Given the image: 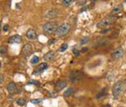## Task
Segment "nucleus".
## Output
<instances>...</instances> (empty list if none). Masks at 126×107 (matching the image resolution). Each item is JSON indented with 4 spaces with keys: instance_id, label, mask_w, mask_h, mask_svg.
I'll list each match as a JSON object with an SVG mask.
<instances>
[{
    "instance_id": "1",
    "label": "nucleus",
    "mask_w": 126,
    "mask_h": 107,
    "mask_svg": "<svg viewBox=\"0 0 126 107\" xmlns=\"http://www.w3.org/2000/svg\"><path fill=\"white\" fill-rule=\"evenodd\" d=\"M116 20H117L116 16L109 15V16H108V17H105L104 19H103L101 21H99L98 23L97 24V26L101 29L108 28V27H109V26H111L112 24H114L115 22H116Z\"/></svg>"
},
{
    "instance_id": "2",
    "label": "nucleus",
    "mask_w": 126,
    "mask_h": 107,
    "mask_svg": "<svg viewBox=\"0 0 126 107\" xmlns=\"http://www.w3.org/2000/svg\"><path fill=\"white\" fill-rule=\"evenodd\" d=\"M125 84L123 81H118L116 82L113 86V88H112V94H113V96L115 99L119 98V96L121 95V94L123 93V91L125 90Z\"/></svg>"
},
{
    "instance_id": "3",
    "label": "nucleus",
    "mask_w": 126,
    "mask_h": 107,
    "mask_svg": "<svg viewBox=\"0 0 126 107\" xmlns=\"http://www.w3.org/2000/svg\"><path fill=\"white\" fill-rule=\"evenodd\" d=\"M57 28H58V24L56 21H49L43 25L44 32L47 35H51L53 33H56Z\"/></svg>"
},
{
    "instance_id": "4",
    "label": "nucleus",
    "mask_w": 126,
    "mask_h": 107,
    "mask_svg": "<svg viewBox=\"0 0 126 107\" xmlns=\"http://www.w3.org/2000/svg\"><path fill=\"white\" fill-rule=\"evenodd\" d=\"M71 30V24L67 23H64L58 26L57 30L56 31V35L58 37H63V36H66Z\"/></svg>"
},
{
    "instance_id": "5",
    "label": "nucleus",
    "mask_w": 126,
    "mask_h": 107,
    "mask_svg": "<svg viewBox=\"0 0 126 107\" xmlns=\"http://www.w3.org/2000/svg\"><path fill=\"white\" fill-rule=\"evenodd\" d=\"M82 78V73L80 71H72L70 73V81L72 83H78Z\"/></svg>"
},
{
    "instance_id": "6",
    "label": "nucleus",
    "mask_w": 126,
    "mask_h": 107,
    "mask_svg": "<svg viewBox=\"0 0 126 107\" xmlns=\"http://www.w3.org/2000/svg\"><path fill=\"white\" fill-rule=\"evenodd\" d=\"M124 53H125V51H124L123 47L122 46H119L112 53L111 55V57L113 60H119V58H121L123 57Z\"/></svg>"
},
{
    "instance_id": "7",
    "label": "nucleus",
    "mask_w": 126,
    "mask_h": 107,
    "mask_svg": "<svg viewBox=\"0 0 126 107\" xmlns=\"http://www.w3.org/2000/svg\"><path fill=\"white\" fill-rule=\"evenodd\" d=\"M7 90L10 94H15L18 91V86L17 84L14 82H11L7 85Z\"/></svg>"
},
{
    "instance_id": "8",
    "label": "nucleus",
    "mask_w": 126,
    "mask_h": 107,
    "mask_svg": "<svg viewBox=\"0 0 126 107\" xmlns=\"http://www.w3.org/2000/svg\"><path fill=\"white\" fill-rule=\"evenodd\" d=\"M32 51H33V47L29 43L25 44L23 48H22V53H23V55H24V56H29V55L32 53Z\"/></svg>"
},
{
    "instance_id": "9",
    "label": "nucleus",
    "mask_w": 126,
    "mask_h": 107,
    "mask_svg": "<svg viewBox=\"0 0 126 107\" xmlns=\"http://www.w3.org/2000/svg\"><path fill=\"white\" fill-rule=\"evenodd\" d=\"M123 9H124V8H123V5H122V4L117 5L116 7H114L113 9V10H112L110 15H112V16H116L117 14H119L120 13H122Z\"/></svg>"
},
{
    "instance_id": "10",
    "label": "nucleus",
    "mask_w": 126,
    "mask_h": 107,
    "mask_svg": "<svg viewBox=\"0 0 126 107\" xmlns=\"http://www.w3.org/2000/svg\"><path fill=\"white\" fill-rule=\"evenodd\" d=\"M26 36L30 40H34V39H36V37H37V35H36L35 30H33V29H30L26 32Z\"/></svg>"
},
{
    "instance_id": "11",
    "label": "nucleus",
    "mask_w": 126,
    "mask_h": 107,
    "mask_svg": "<svg viewBox=\"0 0 126 107\" xmlns=\"http://www.w3.org/2000/svg\"><path fill=\"white\" fill-rule=\"evenodd\" d=\"M21 42H22V38L19 35H14V36H10L9 38V43H20Z\"/></svg>"
},
{
    "instance_id": "12",
    "label": "nucleus",
    "mask_w": 126,
    "mask_h": 107,
    "mask_svg": "<svg viewBox=\"0 0 126 107\" xmlns=\"http://www.w3.org/2000/svg\"><path fill=\"white\" fill-rule=\"evenodd\" d=\"M55 56H56V54H55L54 51H49V52L46 53V54L44 56V60L46 61V62L53 61L54 58H55Z\"/></svg>"
},
{
    "instance_id": "13",
    "label": "nucleus",
    "mask_w": 126,
    "mask_h": 107,
    "mask_svg": "<svg viewBox=\"0 0 126 107\" xmlns=\"http://www.w3.org/2000/svg\"><path fill=\"white\" fill-rule=\"evenodd\" d=\"M58 15H59V10L56 9H50L47 14H46V16L47 18H50V19H52V18H55Z\"/></svg>"
},
{
    "instance_id": "14",
    "label": "nucleus",
    "mask_w": 126,
    "mask_h": 107,
    "mask_svg": "<svg viewBox=\"0 0 126 107\" xmlns=\"http://www.w3.org/2000/svg\"><path fill=\"white\" fill-rule=\"evenodd\" d=\"M66 86V81H63V80H59L57 82V84H56V91H61V90H62L63 88Z\"/></svg>"
},
{
    "instance_id": "15",
    "label": "nucleus",
    "mask_w": 126,
    "mask_h": 107,
    "mask_svg": "<svg viewBox=\"0 0 126 107\" xmlns=\"http://www.w3.org/2000/svg\"><path fill=\"white\" fill-rule=\"evenodd\" d=\"M47 67H48V64L46 63H40V64L37 67V68L35 69V71L34 72V73H35V72H37V73H42V72H44L46 69H47Z\"/></svg>"
},
{
    "instance_id": "16",
    "label": "nucleus",
    "mask_w": 126,
    "mask_h": 107,
    "mask_svg": "<svg viewBox=\"0 0 126 107\" xmlns=\"http://www.w3.org/2000/svg\"><path fill=\"white\" fill-rule=\"evenodd\" d=\"M75 92H76V89L74 88H69L64 92L63 95H64V97H68V96H71L73 94H75Z\"/></svg>"
},
{
    "instance_id": "17",
    "label": "nucleus",
    "mask_w": 126,
    "mask_h": 107,
    "mask_svg": "<svg viewBox=\"0 0 126 107\" xmlns=\"http://www.w3.org/2000/svg\"><path fill=\"white\" fill-rule=\"evenodd\" d=\"M26 100L25 99H24V98H19V99H17L16 100V103H17V105L18 106H25L26 105Z\"/></svg>"
},
{
    "instance_id": "18",
    "label": "nucleus",
    "mask_w": 126,
    "mask_h": 107,
    "mask_svg": "<svg viewBox=\"0 0 126 107\" xmlns=\"http://www.w3.org/2000/svg\"><path fill=\"white\" fill-rule=\"evenodd\" d=\"M107 91H108V88H103V89L101 90V92H99V93L97 94V99H100V98H102L103 95H105V94H106Z\"/></svg>"
},
{
    "instance_id": "19",
    "label": "nucleus",
    "mask_w": 126,
    "mask_h": 107,
    "mask_svg": "<svg viewBox=\"0 0 126 107\" xmlns=\"http://www.w3.org/2000/svg\"><path fill=\"white\" fill-rule=\"evenodd\" d=\"M75 0H62V4L64 6H69L74 2Z\"/></svg>"
},
{
    "instance_id": "20",
    "label": "nucleus",
    "mask_w": 126,
    "mask_h": 107,
    "mask_svg": "<svg viewBox=\"0 0 126 107\" xmlns=\"http://www.w3.org/2000/svg\"><path fill=\"white\" fill-rule=\"evenodd\" d=\"M38 62H39V57H38L37 56H34L33 57H32L31 60H30V63H31L32 64H36Z\"/></svg>"
},
{
    "instance_id": "21",
    "label": "nucleus",
    "mask_w": 126,
    "mask_h": 107,
    "mask_svg": "<svg viewBox=\"0 0 126 107\" xmlns=\"http://www.w3.org/2000/svg\"><path fill=\"white\" fill-rule=\"evenodd\" d=\"M89 40H90V38L89 37H84V38H82L80 40V44L81 45H83V44H86L89 42Z\"/></svg>"
},
{
    "instance_id": "22",
    "label": "nucleus",
    "mask_w": 126,
    "mask_h": 107,
    "mask_svg": "<svg viewBox=\"0 0 126 107\" xmlns=\"http://www.w3.org/2000/svg\"><path fill=\"white\" fill-rule=\"evenodd\" d=\"M68 48V45L67 44H62V46L59 48V51H64Z\"/></svg>"
},
{
    "instance_id": "23",
    "label": "nucleus",
    "mask_w": 126,
    "mask_h": 107,
    "mask_svg": "<svg viewBox=\"0 0 126 107\" xmlns=\"http://www.w3.org/2000/svg\"><path fill=\"white\" fill-rule=\"evenodd\" d=\"M42 101V99H33V100H30V102L33 103V104H40Z\"/></svg>"
},
{
    "instance_id": "24",
    "label": "nucleus",
    "mask_w": 126,
    "mask_h": 107,
    "mask_svg": "<svg viewBox=\"0 0 126 107\" xmlns=\"http://www.w3.org/2000/svg\"><path fill=\"white\" fill-rule=\"evenodd\" d=\"M73 53H74L75 56H79V55H80V51L78 50H77L76 48H73Z\"/></svg>"
},
{
    "instance_id": "25",
    "label": "nucleus",
    "mask_w": 126,
    "mask_h": 107,
    "mask_svg": "<svg viewBox=\"0 0 126 107\" xmlns=\"http://www.w3.org/2000/svg\"><path fill=\"white\" fill-rule=\"evenodd\" d=\"M5 52H6V49L3 46H2L1 47V54L3 55V54H4Z\"/></svg>"
},
{
    "instance_id": "26",
    "label": "nucleus",
    "mask_w": 126,
    "mask_h": 107,
    "mask_svg": "<svg viewBox=\"0 0 126 107\" xmlns=\"http://www.w3.org/2000/svg\"><path fill=\"white\" fill-rule=\"evenodd\" d=\"M8 30H9V25L8 24H5L4 26H3V31H8Z\"/></svg>"
},
{
    "instance_id": "27",
    "label": "nucleus",
    "mask_w": 126,
    "mask_h": 107,
    "mask_svg": "<svg viewBox=\"0 0 126 107\" xmlns=\"http://www.w3.org/2000/svg\"><path fill=\"white\" fill-rule=\"evenodd\" d=\"M56 42V40H51V41H49L48 42V45H51L53 44V43Z\"/></svg>"
},
{
    "instance_id": "28",
    "label": "nucleus",
    "mask_w": 126,
    "mask_h": 107,
    "mask_svg": "<svg viewBox=\"0 0 126 107\" xmlns=\"http://www.w3.org/2000/svg\"><path fill=\"white\" fill-rule=\"evenodd\" d=\"M0 77H1V80H0V84H3V79H4V78H3V74H1L0 75Z\"/></svg>"
},
{
    "instance_id": "29",
    "label": "nucleus",
    "mask_w": 126,
    "mask_h": 107,
    "mask_svg": "<svg viewBox=\"0 0 126 107\" xmlns=\"http://www.w3.org/2000/svg\"><path fill=\"white\" fill-rule=\"evenodd\" d=\"M87 51V48H82V51L83 52V51Z\"/></svg>"
},
{
    "instance_id": "30",
    "label": "nucleus",
    "mask_w": 126,
    "mask_h": 107,
    "mask_svg": "<svg viewBox=\"0 0 126 107\" xmlns=\"http://www.w3.org/2000/svg\"><path fill=\"white\" fill-rule=\"evenodd\" d=\"M101 107H111L109 105H105V106H101Z\"/></svg>"
},
{
    "instance_id": "31",
    "label": "nucleus",
    "mask_w": 126,
    "mask_h": 107,
    "mask_svg": "<svg viewBox=\"0 0 126 107\" xmlns=\"http://www.w3.org/2000/svg\"><path fill=\"white\" fill-rule=\"evenodd\" d=\"M90 1H92V2H97V1H99V0H90Z\"/></svg>"
},
{
    "instance_id": "32",
    "label": "nucleus",
    "mask_w": 126,
    "mask_h": 107,
    "mask_svg": "<svg viewBox=\"0 0 126 107\" xmlns=\"http://www.w3.org/2000/svg\"><path fill=\"white\" fill-rule=\"evenodd\" d=\"M125 3H126V0H125Z\"/></svg>"
},
{
    "instance_id": "33",
    "label": "nucleus",
    "mask_w": 126,
    "mask_h": 107,
    "mask_svg": "<svg viewBox=\"0 0 126 107\" xmlns=\"http://www.w3.org/2000/svg\"><path fill=\"white\" fill-rule=\"evenodd\" d=\"M119 107H124V106H119Z\"/></svg>"
}]
</instances>
